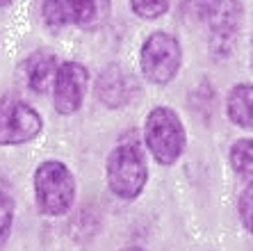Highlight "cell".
Instances as JSON below:
<instances>
[{
	"instance_id": "18",
	"label": "cell",
	"mask_w": 253,
	"mask_h": 251,
	"mask_svg": "<svg viewBox=\"0 0 253 251\" xmlns=\"http://www.w3.org/2000/svg\"><path fill=\"white\" fill-rule=\"evenodd\" d=\"M124 251H141V249H137V247H130V249H124Z\"/></svg>"
},
{
	"instance_id": "9",
	"label": "cell",
	"mask_w": 253,
	"mask_h": 251,
	"mask_svg": "<svg viewBox=\"0 0 253 251\" xmlns=\"http://www.w3.org/2000/svg\"><path fill=\"white\" fill-rule=\"evenodd\" d=\"M57 69H59L57 55L48 53V50H39V53L30 55V57L25 59V64H23L28 87L32 89V92H37V94L53 92Z\"/></svg>"
},
{
	"instance_id": "14",
	"label": "cell",
	"mask_w": 253,
	"mask_h": 251,
	"mask_svg": "<svg viewBox=\"0 0 253 251\" xmlns=\"http://www.w3.org/2000/svg\"><path fill=\"white\" fill-rule=\"evenodd\" d=\"M12 219H14V192L12 185L0 178V240L5 238L12 228Z\"/></svg>"
},
{
	"instance_id": "10",
	"label": "cell",
	"mask_w": 253,
	"mask_h": 251,
	"mask_svg": "<svg viewBox=\"0 0 253 251\" xmlns=\"http://www.w3.org/2000/svg\"><path fill=\"white\" fill-rule=\"evenodd\" d=\"M71 23L83 30H98L112 14V0H69Z\"/></svg>"
},
{
	"instance_id": "12",
	"label": "cell",
	"mask_w": 253,
	"mask_h": 251,
	"mask_svg": "<svg viewBox=\"0 0 253 251\" xmlns=\"http://www.w3.org/2000/svg\"><path fill=\"white\" fill-rule=\"evenodd\" d=\"M230 167L240 178L253 183V140H237L230 146Z\"/></svg>"
},
{
	"instance_id": "15",
	"label": "cell",
	"mask_w": 253,
	"mask_h": 251,
	"mask_svg": "<svg viewBox=\"0 0 253 251\" xmlns=\"http://www.w3.org/2000/svg\"><path fill=\"white\" fill-rule=\"evenodd\" d=\"M130 7L139 18H160L169 12L171 0H130Z\"/></svg>"
},
{
	"instance_id": "6",
	"label": "cell",
	"mask_w": 253,
	"mask_h": 251,
	"mask_svg": "<svg viewBox=\"0 0 253 251\" xmlns=\"http://www.w3.org/2000/svg\"><path fill=\"white\" fill-rule=\"evenodd\" d=\"M189 7L196 18H203L210 28L212 48L219 46L221 53V48L233 44L242 18V7L237 0H189Z\"/></svg>"
},
{
	"instance_id": "13",
	"label": "cell",
	"mask_w": 253,
	"mask_h": 251,
	"mask_svg": "<svg viewBox=\"0 0 253 251\" xmlns=\"http://www.w3.org/2000/svg\"><path fill=\"white\" fill-rule=\"evenodd\" d=\"M42 16L48 28L59 30L71 23L69 0H42Z\"/></svg>"
},
{
	"instance_id": "4",
	"label": "cell",
	"mask_w": 253,
	"mask_h": 251,
	"mask_svg": "<svg viewBox=\"0 0 253 251\" xmlns=\"http://www.w3.org/2000/svg\"><path fill=\"white\" fill-rule=\"evenodd\" d=\"M141 73L153 85H167L178 76L183 64V48L169 32H153L141 44L139 50Z\"/></svg>"
},
{
	"instance_id": "8",
	"label": "cell",
	"mask_w": 253,
	"mask_h": 251,
	"mask_svg": "<svg viewBox=\"0 0 253 251\" xmlns=\"http://www.w3.org/2000/svg\"><path fill=\"white\" fill-rule=\"evenodd\" d=\"M137 85L132 80L130 73L121 71L119 66H110L100 73V78L96 80V94L98 99L105 103L107 107H121L126 105L132 94H135Z\"/></svg>"
},
{
	"instance_id": "5",
	"label": "cell",
	"mask_w": 253,
	"mask_h": 251,
	"mask_svg": "<svg viewBox=\"0 0 253 251\" xmlns=\"http://www.w3.org/2000/svg\"><path fill=\"white\" fill-rule=\"evenodd\" d=\"M43 121L35 107L28 103L5 96L0 100V146H16L39 137Z\"/></svg>"
},
{
	"instance_id": "3",
	"label": "cell",
	"mask_w": 253,
	"mask_h": 251,
	"mask_svg": "<svg viewBox=\"0 0 253 251\" xmlns=\"http://www.w3.org/2000/svg\"><path fill=\"white\" fill-rule=\"evenodd\" d=\"M148 181L146 158L137 144H119L107 158V185L119 199H135Z\"/></svg>"
},
{
	"instance_id": "1",
	"label": "cell",
	"mask_w": 253,
	"mask_h": 251,
	"mask_svg": "<svg viewBox=\"0 0 253 251\" xmlns=\"http://www.w3.org/2000/svg\"><path fill=\"white\" fill-rule=\"evenodd\" d=\"M35 199L43 215L57 217L76 201V178L64 162L46 160L35 171Z\"/></svg>"
},
{
	"instance_id": "16",
	"label": "cell",
	"mask_w": 253,
	"mask_h": 251,
	"mask_svg": "<svg viewBox=\"0 0 253 251\" xmlns=\"http://www.w3.org/2000/svg\"><path fill=\"white\" fill-rule=\"evenodd\" d=\"M237 212H240V219L244 224V228L249 233H253V183H249V187H244V192L240 194Z\"/></svg>"
},
{
	"instance_id": "11",
	"label": "cell",
	"mask_w": 253,
	"mask_h": 251,
	"mask_svg": "<svg viewBox=\"0 0 253 251\" xmlns=\"http://www.w3.org/2000/svg\"><path fill=\"white\" fill-rule=\"evenodd\" d=\"M228 119L240 128H253V85H237L226 100Z\"/></svg>"
},
{
	"instance_id": "17",
	"label": "cell",
	"mask_w": 253,
	"mask_h": 251,
	"mask_svg": "<svg viewBox=\"0 0 253 251\" xmlns=\"http://www.w3.org/2000/svg\"><path fill=\"white\" fill-rule=\"evenodd\" d=\"M14 0H0V9H5V7H9Z\"/></svg>"
},
{
	"instance_id": "7",
	"label": "cell",
	"mask_w": 253,
	"mask_h": 251,
	"mask_svg": "<svg viewBox=\"0 0 253 251\" xmlns=\"http://www.w3.org/2000/svg\"><path fill=\"white\" fill-rule=\"evenodd\" d=\"M89 73L80 62H64L59 64L53 85V105L62 117H71L80 110L87 94Z\"/></svg>"
},
{
	"instance_id": "2",
	"label": "cell",
	"mask_w": 253,
	"mask_h": 251,
	"mask_svg": "<svg viewBox=\"0 0 253 251\" xmlns=\"http://www.w3.org/2000/svg\"><path fill=\"white\" fill-rule=\"evenodd\" d=\"M144 142L160 164L178 162L185 151V126L171 107H153L144 121Z\"/></svg>"
}]
</instances>
